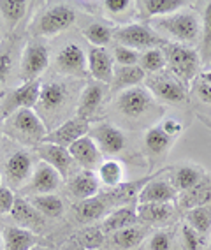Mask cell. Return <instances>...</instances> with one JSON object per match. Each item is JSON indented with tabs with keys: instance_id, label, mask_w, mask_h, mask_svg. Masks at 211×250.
I'll use <instances>...</instances> for the list:
<instances>
[{
	"instance_id": "obj_1",
	"label": "cell",
	"mask_w": 211,
	"mask_h": 250,
	"mask_svg": "<svg viewBox=\"0 0 211 250\" xmlns=\"http://www.w3.org/2000/svg\"><path fill=\"white\" fill-rule=\"evenodd\" d=\"M201 18L193 11H178L164 18L152 20V28L160 32L171 42L176 44H189L195 42L201 36Z\"/></svg>"
},
{
	"instance_id": "obj_2",
	"label": "cell",
	"mask_w": 211,
	"mask_h": 250,
	"mask_svg": "<svg viewBox=\"0 0 211 250\" xmlns=\"http://www.w3.org/2000/svg\"><path fill=\"white\" fill-rule=\"evenodd\" d=\"M164 57H166V71H169L176 80H180L187 88L190 81L195 78L201 65V55L190 46L166 42L162 46Z\"/></svg>"
},
{
	"instance_id": "obj_3",
	"label": "cell",
	"mask_w": 211,
	"mask_h": 250,
	"mask_svg": "<svg viewBox=\"0 0 211 250\" xmlns=\"http://www.w3.org/2000/svg\"><path fill=\"white\" fill-rule=\"evenodd\" d=\"M113 37L118 41L120 46H127L135 51H148L153 48H162L167 41L155 34L152 27L141 25V23H131L125 27H120L113 32Z\"/></svg>"
},
{
	"instance_id": "obj_4",
	"label": "cell",
	"mask_w": 211,
	"mask_h": 250,
	"mask_svg": "<svg viewBox=\"0 0 211 250\" xmlns=\"http://www.w3.org/2000/svg\"><path fill=\"white\" fill-rule=\"evenodd\" d=\"M146 86L152 97H157L158 101L167 104H180L189 95V88L180 80H176L169 71L152 74V78L146 80Z\"/></svg>"
},
{
	"instance_id": "obj_5",
	"label": "cell",
	"mask_w": 211,
	"mask_h": 250,
	"mask_svg": "<svg viewBox=\"0 0 211 250\" xmlns=\"http://www.w3.org/2000/svg\"><path fill=\"white\" fill-rule=\"evenodd\" d=\"M40 86H42V83L39 80H34L28 81V83H21L18 88H14L0 104L2 116H11L13 113L19 111V109L36 107L37 103H39Z\"/></svg>"
},
{
	"instance_id": "obj_6",
	"label": "cell",
	"mask_w": 211,
	"mask_h": 250,
	"mask_svg": "<svg viewBox=\"0 0 211 250\" xmlns=\"http://www.w3.org/2000/svg\"><path fill=\"white\" fill-rule=\"evenodd\" d=\"M50 65V51L44 44L32 41L25 46L21 57V65H19V76L23 83L39 80V76Z\"/></svg>"
},
{
	"instance_id": "obj_7",
	"label": "cell",
	"mask_w": 211,
	"mask_h": 250,
	"mask_svg": "<svg viewBox=\"0 0 211 250\" xmlns=\"http://www.w3.org/2000/svg\"><path fill=\"white\" fill-rule=\"evenodd\" d=\"M9 125L18 134L32 141H44V138L48 136L44 122L39 116V113H36L34 109H19L13 113L9 116Z\"/></svg>"
},
{
	"instance_id": "obj_8",
	"label": "cell",
	"mask_w": 211,
	"mask_h": 250,
	"mask_svg": "<svg viewBox=\"0 0 211 250\" xmlns=\"http://www.w3.org/2000/svg\"><path fill=\"white\" fill-rule=\"evenodd\" d=\"M76 21V11L71 5H53L40 14L39 34L40 36H57L60 32L67 30Z\"/></svg>"
},
{
	"instance_id": "obj_9",
	"label": "cell",
	"mask_w": 211,
	"mask_h": 250,
	"mask_svg": "<svg viewBox=\"0 0 211 250\" xmlns=\"http://www.w3.org/2000/svg\"><path fill=\"white\" fill-rule=\"evenodd\" d=\"M88 134H90V122L85 120V118H79V116H74L71 120L58 125L55 130L48 132V136L44 138L42 143H51L69 148L72 143H76L77 139L85 138Z\"/></svg>"
},
{
	"instance_id": "obj_10",
	"label": "cell",
	"mask_w": 211,
	"mask_h": 250,
	"mask_svg": "<svg viewBox=\"0 0 211 250\" xmlns=\"http://www.w3.org/2000/svg\"><path fill=\"white\" fill-rule=\"evenodd\" d=\"M152 103L153 97L148 92V88L134 86V88L120 92V95L116 99V107L129 118H137V116L148 111Z\"/></svg>"
},
{
	"instance_id": "obj_11",
	"label": "cell",
	"mask_w": 211,
	"mask_h": 250,
	"mask_svg": "<svg viewBox=\"0 0 211 250\" xmlns=\"http://www.w3.org/2000/svg\"><path fill=\"white\" fill-rule=\"evenodd\" d=\"M90 136L94 139L102 155H116L125 146V134L118 127L111 124H99L90 127Z\"/></svg>"
},
{
	"instance_id": "obj_12",
	"label": "cell",
	"mask_w": 211,
	"mask_h": 250,
	"mask_svg": "<svg viewBox=\"0 0 211 250\" xmlns=\"http://www.w3.org/2000/svg\"><path fill=\"white\" fill-rule=\"evenodd\" d=\"M57 69L62 74L69 76H85L88 71V62H86V55L76 42H69L65 44L57 55Z\"/></svg>"
},
{
	"instance_id": "obj_13",
	"label": "cell",
	"mask_w": 211,
	"mask_h": 250,
	"mask_svg": "<svg viewBox=\"0 0 211 250\" xmlns=\"http://www.w3.org/2000/svg\"><path fill=\"white\" fill-rule=\"evenodd\" d=\"M88 72L102 85H111L113 74H115V58L106 48H90L88 57Z\"/></svg>"
},
{
	"instance_id": "obj_14",
	"label": "cell",
	"mask_w": 211,
	"mask_h": 250,
	"mask_svg": "<svg viewBox=\"0 0 211 250\" xmlns=\"http://www.w3.org/2000/svg\"><path fill=\"white\" fill-rule=\"evenodd\" d=\"M37 155L40 157V161L50 164L53 169L58 171L62 178H67L71 173V167L74 164V159L71 157L69 148L58 146V145L51 143H40L37 145Z\"/></svg>"
},
{
	"instance_id": "obj_15",
	"label": "cell",
	"mask_w": 211,
	"mask_h": 250,
	"mask_svg": "<svg viewBox=\"0 0 211 250\" xmlns=\"http://www.w3.org/2000/svg\"><path fill=\"white\" fill-rule=\"evenodd\" d=\"M69 152H71L74 162L85 169L94 171V167L102 164V152L90 136H85V138L77 139L76 143H72L69 146Z\"/></svg>"
},
{
	"instance_id": "obj_16",
	"label": "cell",
	"mask_w": 211,
	"mask_h": 250,
	"mask_svg": "<svg viewBox=\"0 0 211 250\" xmlns=\"http://www.w3.org/2000/svg\"><path fill=\"white\" fill-rule=\"evenodd\" d=\"M60 180L62 176L58 174V171L53 169L50 164L40 162L36 167V171L32 173L30 183H28V190L34 196H40V194H53L57 188L60 187Z\"/></svg>"
},
{
	"instance_id": "obj_17",
	"label": "cell",
	"mask_w": 211,
	"mask_h": 250,
	"mask_svg": "<svg viewBox=\"0 0 211 250\" xmlns=\"http://www.w3.org/2000/svg\"><path fill=\"white\" fill-rule=\"evenodd\" d=\"M5 173L7 178L14 185H21L25 180H28L34 173V159L27 150H16L11 153L5 162Z\"/></svg>"
},
{
	"instance_id": "obj_18",
	"label": "cell",
	"mask_w": 211,
	"mask_h": 250,
	"mask_svg": "<svg viewBox=\"0 0 211 250\" xmlns=\"http://www.w3.org/2000/svg\"><path fill=\"white\" fill-rule=\"evenodd\" d=\"M176 199V188L167 180H150L137 194L139 205L150 203H173Z\"/></svg>"
},
{
	"instance_id": "obj_19",
	"label": "cell",
	"mask_w": 211,
	"mask_h": 250,
	"mask_svg": "<svg viewBox=\"0 0 211 250\" xmlns=\"http://www.w3.org/2000/svg\"><path fill=\"white\" fill-rule=\"evenodd\" d=\"M99 187H100L99 176H97L95 171L90 169H83L81 173H77L76 176H72L69 180V192L77 201L95 197L97 192H99Z\"/></svg>"
},
{
	"instance_id": "obj_20",
	"label": "cell",
	"mask_w": 211,
	"mask_h": 250,
	"mask_svg": "<svg viewBox=\"0 0 211 250\" xmlns=\"http://www.w3.org/2000/svg\"><path fill=\"white\" fill-rule=\"evenodd\" d=\"M104 94H106V88L102 83H99V81L88 83L81 92L79 104H77V116L90 120L92 116L99 111L100 104L104 101Z\"/></svg>"
},
{
	"instance_id": "obj_21",
	"label": "cell",
	"mask_w": 211,
	"mask_h": 250,
	"mask_svg": "<svg viewBox=\"0 0 211 250\" xmlns=\"http://www.w3.org/2000/svg\"><path fill=\"white\" fill-rule=\"evenodd\" d=\"M37 236L32 231L16 226H7L2 231V247L4 250H34Z\"/></svg>"
},
{
	"instance_id": "obj_22",
	"label": "cell",
	"mask_w": 211,
	"mask_h": 250,
	"mask_svg": "<svg viewBox=\"0 0 211 250\" xmlns=\"http://www.w3.org/2000/svg\"><path fill=\"white\" fill-rule=\"evenodd\" d=\"M69 97V90L65 83L60 81H50L40 86V95H39V106L48 111H57L65 104Z\"/></svg>"
},
{
	"instance_id": "obj_23",
	"label": "cell",
	"mask_w": 211,
	"mask_h": 250,
	"mask_svg": "<svg viewBox=\"0 0 211 250\" xmlns=\"http://www.w3.org/2000/svg\"><path fill=\"white\" fill-rule=\"evenodd\" d=\"M135 5L139 7V13L144 18L157 20L181 11V7L187 5V2L185 0H143Z\"/></svg>"
},
{
	"instance_id": "obj_24",
	"label": "cell",
	"mask_w": 211,
	"mask_h": 250,
	"mask_svg": "<svg viewBox=\"0 0 211 250\" xmlns=\"http://www.w3.org/2000/svg\"><path fill=\"white\" fill-rule=\"evenodd\" d=\"M139 220L137 217V210L131 208V206H123V208H116L115 211L104 219L102 222V231L104 234L108 232V234H115V232L121 231V229H127V228H134L135 222Z\"/></svg>"
},
{
	"instance_id": "obj_25",
	"label": "cell",
	"mask_w": 211,
	"mask_h": 250,
	"mask_svg": "<svg viewBox=\"0 0 211 250\" xmlns=\"http://www.w3.org/2000/svg\"><path fill=\"white\" fill-rule=\"evenodd\" d=\"M146 80V72L139 65L132 67H115L111 81V92H123V90L139 86V83Z\"/></svg>"
},
{
	"instance_id": "obj_26",
	"label": "cell",
	"mask_w": 211,
	"mask_h": 250,
	"mask_svg": "<svg viewBox=\"0 0 211 250\" xmlns=\"http://www.w3.org/2000/svg\"><path fill=\"white\" fill-rule=\"evenodd\" d=\"M202 169H199L197 166L193 164H181L178 167H174L173 173V187L180 192H189L193 187H197L202 182Z\"/></svg>"
},
{
	"instance_id": "obj_27",
	"label": "cell",
	"mask_w": 211,
	"mask_h": 250,
	"mask_svg": "<svg viewBox=\"0 0 211 250\" xmlns=\"http://www.w3.org/2000/svg\"><path fill=\"white\" fill-rule=\"evenodd\" d=\"M11 217L16 222L21 224V228H39L42 226V215L32 206V203L25 197H16L13 210H11Z\"/></svg>"
},
{
	"instance_id": "obj_28",
	"label": "cell",
	"mask_w": 211,
	"mask_h": 250,
	"mask_svg": "<svg viewBox=\"0 0 211 250\" xmlns=\"http://www.w3.org/2000/svg\"><path fill=\"white\" fill-rule=\"evenodd\" d=\"M97 176L102 185L109 188H116L121 185L123 178H125V171L120 161L109 159V161H102V164L97 167Z\"/></svg>"
},
{
	"instance_id": "obj_29",
	"label": "cell",
	"mask_w": 211,
	"mask_h": 250,
	"mask_svg": "<svg viewBox=\"0 0 211 250\" xmlns=\"http://www.w3.org/2000/svg\"><path fill=\"white\" fill-rule=\"evenodd\" d=\"M173 203H150V205H139L137 208V217L148 224H160L171 219Z\"/></svg>"
},
{
	"instance_id": "obj_30",
	"label": "cell",
	"mask_w": 211,
	"mask_h": 250,
	"mask_svg": "<svg viewBox=\"0 0 211 250\" xmlns=\"http://www.w3.org/2000/svg\"><path fill=\"white\" fill-rule=\"evenodd\" d=\"M28 201L32 206L39 211L40 215H44L48 219H57L63 213V201L57 194H40V196H32Z\"/></svg>"
},
{
	"instance_id": "obj_31",
	"label": "cell",
	"mask_w": 211,
	"mask_h": 250,
	"mask_svg": "<svg viewBox=\"0 0 211 250\" xmlns=\"http://www.w3.org/2000/svg\"><path fill=\"white\" fill-rule=\"evenodd\" d=\"M187 226L197 232L199 236H206L211 231V206H197V208H190L185 215Z\"/></svg>"
},
{
	"instance_id": "obj_32",
	"label": "cell",
	"mask_w": 211,
	"mask_h": 250,
	"mask_svg": "<svg viewBox=\"0 0 211 250\" xmlns=\"http://www.w3.org/2000/svg\"><path fill=\"white\" fill-rule=\"evenodd\" d=\"M76 213L79 215V219L83 220V222L99 220L106 215V201L99 196L90 197V199H83V201H77Z\"/></svg>"
},
{
	"instance_id": "obj_33",
	"label": "cell",
	"mask_w": 211,
	"mask_h": 250,
	"mask_svg": "<svg viewBox=\"0 0 211 250\" xmlns=\"http://www.w3.org/2000/svg\"><path fill=\"white\" fill-rule=\"evenodd\" d=\"M144 145H146V148H148L150 152L158 155V153H164L167 148L171 146L173 138L162 129L160 125H153L152 129H148L146 134H144Z\"/></svg>"
},
{
	"instance_id": "obj_34",
	"label": "cell",
	"mask_w": 211,
	"mask_h": 250,
	"mask_svg": "<svg viewBox=\"0 0 211 250\" xmlns=\"http://www.w3.org/2000/svg\"><path fill=\"white\" fill-rule=\"evenodd\" d=\"M137 65L148 74H158V72L166 71V57H164L162 48H153L148 49V51H143L139 55Z\"/></svg>"
},
{
	"instance_id": "obj_35",
	"label": "cell",
	"mask_w": 211,
	"mask_h": 250,
	"mask_svg": "<svg viewBox=\"0 0 211 250\" xmlns=\"http://www.w3.org/2000/svg\"><path fill=\"white\" fill-rule=\"evenodd\" d=\"M83 36L92 44V48H106L113 39V30L102 23H92L83 28Z\"/></svg>"
},
{
	"instance_id": "obj_36",
	"label": "cell",
	"mask_w": 211,
	"mask_h": 250,
	"mask_svg": "<svg viewBox=\"0 0 211 250\" xmlns=\"http://www.w3.org/2000/svg\"><path fill=\"white\" fill-rule=\"evenodd\" d=\"M144 238V232L143 229L139 228H127V229H121V231L115 232L113 234V243L116 247H120V249H134V247H137L143 241Z\"/></svg>"
},
{
	"instance_id": "obj_37",
	"label": "cell",
	"mask_w": 211,
	"mask_h": 250,
	"mask_svg": "<svg viewBox=\"0 0 211 250\" xmlns=\"http://www.w3.org/2000/svg\"><path fill=\"white\" fill-rule=\"evenodd\" d=\"M27 2L25 0H0V13L11 27H14L27 13Z\"/></svg>"
},
{
	"instance_id": "obj_38",
	"label": "cell",
	"mask_w": 211,
	"mask_h": 250,
	"mask_svg": "<svg viewBox=\"0 0 211 250\" xmlns=\"http://www.w3.org/2000/svg\"><path fill=\"white\" fill-rule=\"evenodd\" d=\"M76 240L85 250H97L104 243V231L97 226H90V228L81 229Z\"/></svg>"
},
{
	"instance_id": "obj_39",
	"label": "cell",
	"mask_w": 211,
	"mask_h": 250,
	"mask_svg": "<svg viewBox=\"0 0 211 250\" xmlns=\"http://www.w3.org/2000/svg\"><path fill=\"white\" fill-rule=\"evenodd\" d=\"M211 199V188L208 187V185H204V183H199L197 187H193L192 190H189V192H185L183 199H181V203H183L185 208H197V206H204L208 201Z\"/></svg>"
},
{
	"instance_id": "obj_40",
	"label": "cell",
	"mask_w": 211,
	"mask_h": 250,
	"mask_svg": "<svg viewBox=\"0 0 211 250\" xmlns=\"http://www.w3.org/2000/svg\"><path fill=\"white\" fill-rule=\"evenodd\" d=\"M202 42H201V60L206 65L211 63V2L206 4V9H204V18H202Z\"/></svg>"
},
{
	"instance_id": "obj_41",
	"label": "cell",
	"mask_w": 211,
	"mask_h": 250,
	"mask_svg": "<svg viewBox=\"0 0 211 250\" xmlns=\"http://www.w3.org/2000/svg\"><path fill=\"white\" fill-rule=\"evenodd\" d=\"M139 51H135L132 48H127V46L118 44L113 51V58H115V63H118L120 67H132V65H137L139 62Z\"/></svg>"
},
{
	"instance_id": "obj_42",
	"label": "cell",
	"mask_w": 211,
	"mask_h": 250,
	"mask_svg": "<svg viewBox=\"0 0 211 250\" xmlns=\"http://www.w3.org/2000/svg\"><path fill=\"white\" fill-rule=\"evenodd\" d=\"M16 196L9 187H0V213H11Z\"/></svg>"
},
{
	"instance_id": "obj_43",
	"label": "cell",
	"mask_w": 211,
	"mask_h": 250,
	"mask_svg": "<svg viewBox=\"0 0 211 250\" xmlns=\"http://www.w3.org/2000/svg\"><path fill=\"white\" fill-rule=\"evenodd\" d=\"M181 232H183V241L187 250H197L199 245H201V236H199L197 232L193 231L190 226H187V224L181 228Z\"/></svg>"
},
{
	"instance_id": "obj_44",
	"label": "cell",
	"mask_w": 211,
	"mask_h": 250,
	"mask_svg": "<svg viewBox=\"0 0 211 250\" xmlns=\"http://www.w3.org/2000/svg\"><path fill=\"white\" fill-rule=\"evenodd\" d=\"M152 250H169L171 249V236L167 232H155L150 240Z\"/></svg>"
},
{
	"instance_id": "obj_45",
	"label": "cell",
	"mask_w": 211,
	"mask_h": 250,
	"mask_svg": "<svg viewBox=\"0 0 211 250\" xmlns=\"http://www.w3.org/2000/svg\"><path fill=\"white\" fill-rule=\"evenodd\" d=\"M134 5V2L132 0H106V2H102V7L106 11H109V13H125L129 7H132Z\"/></svg>"
},
{
	"instance_id": "obj_46",
	"label": "cell",
	"mask_w": 211,
	"mask_h": 250,
	"mask_svg": "<svg viewBox=\"0 0 211 250\" xmlns=\"http://www.w3.org/2000/svg\"><path fill=\"white\" fill-rule=\"evenodd\" d=\"M193 92L199 97V101L204 104H211V85L204 83V81L199 80L195 85H193Z\"/></svg>"
},
{
	"instance_id": "obj_47",
	"label": "cell",
	"mask_w": 211,
	"mask_h": 250,
	"mask_svg": "<svg viewBox=\"0 0 211 250\" xmlns=\"http://www.w3.org/2000/svg\"><path fill=\"white\" fill-rule=\"evenodd\" d=\"M160 127L164 130H166L167 134L171 136L173 139H176L178 136L183 132V125L180 124L178 120H173V118H167V120H162V124H160Z\"/></svg>"
},
{
	"instance_id": "obj_48",
	"label": "cell",
	"mask_w": 211,
	"mask_h": 250,
	"mask_svg": "<svg viewBox=\"0 0 211 250\" xmlns=\"http://www.w3.org/2000/svg\"><path fill=\"white\" fill-rule=\"evenodd\" d=\"M11 63H13V58H11L9 53H0V85L5 81V78L9 76Z\"/></svg>"
},
{
	"instance_id": "obj_49",
	"label": "cell",
	"mask_w": 211,
	"mask_h": 250,
	"mask_svg": "<svg viewBox=\"0 0 211 250\" xmlns=\"http://www.w3.org/2000/svg\"><path fill=\"white\" fill-rule=\"evenodd\" d=\"M62 250H85V249H83V247L77 243V240H71V241H67V243L62 247Z\"/></svg>"
},
{
	"instance_id": "obj_50",
	"label": "cell",
	"mask_w": 211,
	"mask_h": 250,
	"mask_svg": "<svg viewBox=\"0 0 211 250\" xmlns=\"http://www.w3.org/2000/svg\"><path fill=\"white\" fill-rule=\"evenodd\" d=\"M201 81H204V83H208V85H211V69H208V71H204L201 74V78H199Z\"/></svg>"
},
{
	"instance_id": "obj_51",
	"label": "cell",
	"mask_w": 211,
	"mask_h": 250,
	"mask_svg": "<svg viewBox=\"0 0 211 250\" xmlns=\"http://www.w3.org/2000/svg\"><path fill=\"white\" fill-rule=\"evenodd\" d=\"M199 118H201L202 124L206 125L208 129H211V116H202V115H199Z\"/></svg>"
},
{
	"instance_id": "obj_52",
	"label": "cell",
	"mask_w": 211,
	"mask_h": 250,
	"mask_svg": "<svg viewBox=\"0 0 211 250\" xmlns=\"http://www.w3.org/2000/svg\"><path fill=\"white\" fill-rule=\"evenodd\" d=\"M0 250H4V247H2V238H0Z\"/></svg>"
},
{
	"instance_id": "obj_53",
	"label": "cell",
	"mask_w": 211,
	"mask_h": 250,
	"mask_svg": "<svg viewBox=\"0 0 211 250\" xmlns=\"http://www.w3.org/2000/svg\"><path fill=\"white\" fill-rule=\"evenodd\" d=\"M0 187H2V178H0Z\"/></svg>"
},
{
	"instance_id": "obj_54",
	"label": "cell",
	"mask_w": 211,
	"mask_h": 250,
	"mask_svg": "<svg viewBox=\"0 0 211 250\" xmlns=\"http://www.w3.org/2000/svg\"><path fill=\"white\" fill-rule=\"evenodd\" d=\"M0 134H2V129H0Z\"/></svg>"
},
{
	"instance_id": "obj_55",
	"label": "cell",
	"mask_w": 211,
	"mask_h": 250,
	"mask_svg": "<svg viewBox=\"0 0 211 250\" xmlns=\"http://www.w3.org/2000/svg\"><path fill=\"white\" fill-rule=\"evenodd\" d=\"M34 250H40V249H34Z\"/></svg>"
},
{
	"instance_id": "obj_56",
	"label": "cell",
	"mask_w": 211,
	"mask_h": 250,
	"mask_svg": "<svg viewBox=\"0 0 211 250\" xmlns=\"http://www.w3.org/2000/svg\"><path fill=\"white\" fill-rule=\"evenodd\" d=\"M210 65H211V63H210Z\"/></svg>"
},
{
	"instance_id": "obj_57",
	"label": "cell",
	"mask_w": 211,
	"mask_h": 250,
	"mask_svg": "<svg viewBox=\"0 0 211 250\" xmlns=\"http://www.w3.org/2000/svg\"><path fill=\"white\" fill-rule=\"evenodd\" d=\"M210 250H211V249H210Z\"/></svg>"
}]
</instances>
